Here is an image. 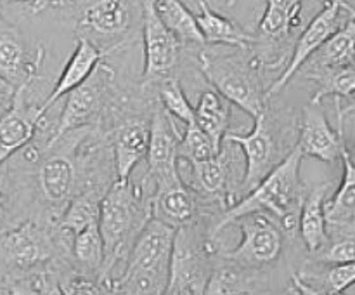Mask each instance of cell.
I'll use <instances>...</instances> for the list:
<instances>
[{
  "instance_id": "8fae6325",
  "label": "cell",
  "mask_w": 355,
  "mask_h": 295,
  "mask_svg": "<svg viewBox=\"0 0 355 295\" xmlns=\"http://www.w3.org/2000/svg\"><path fill=\"white\" fill-rule=\"evenodd\" d=\"M182 135L177 130L175 120L163 110L159 103L153 108L149 120V146L146 162L148 176L156 186L180 179L179 144Z\"/></svg>"
},
{
  "instance_id": "484cf974",
  "label": "cell",
  "mask_w": 355,
  "mask_h": 295,
  "mask_svg": "<svg viewBox=\"0 0 355 295\" xmlns=\"http://www.w3.org/2000/svg\"><path fill=\"white\" fill-rule=\"evenodd\" d=\"M231 103L217 90H203L198 104L194 106V121L198 127L211 139L217 149L224 144V137L229 130Z\"/></svg>"
},
{
  "instance_id": "52a82bcc",
  "label": "cell",
  "mask_w": 355,
  "mask_h": 295,
  "mask_svg": "<svg viewBox=\"0 0 355 295\" xmlns=\"http://www.w3.org/2000/svg\"><path fill=\"white\" fill-rule=\"evenodd\" d=\"M253 120L255 124L248 134L227 132L224 137V141L238 144L245 155V172L239 186L245 193H250L290 153L284 149L283 128L269 111V104Z\"/></svg>"
},
{
  "instance_id": "f1b7e54d",
  "label": "cell",
  "mask_w": 355,
  "mask_h": 295,
  "mask_svg": "<svg viewBox=\"0 0 355 295\" xmlns=\"http://www.w3.org/2000/svg\"><path fill=\"white\" fill-rule=\"evenodd\" d=\"M156 16L180 42L205 44V38L198 28L196 16L180 0H156L153 2Z\"/></svg>"
},
{
  "instance_id": "f35d334b",
  "label": "cell",
  "mask_w": 355,
  "mask_h": 295,
  "mask_svg": "<svg viewBox=\"0 0 355 295\" xmlns=\"http://www.w3.org/2000/svg\"><path fill=\"white\" fill-rule=\"evenodd\" d=\"M7 288H9V295H38L33 283V278L31 276L12 281L10 285H7Z\"/></svg>"
},
{
  "instance_id": "4dcf8cb0",
  "label": "cell",
  "mask_w": 355,
  "mask_h": 295,
  "mask_svg": "<svg viewBox=\"0 0 355 295\" xmlns=\"http://www.w3.org/2000/svg\"><path fill=\"white\" fill-rule=\"evenodd\" d=\"M59 285H61L64 295H120L114 292L106 280L92 274L80 273L71 266L64 264L58 271Z\"/></svg>"
},
{
  "instance_id": "44dd1931",
  "label": "cell",
  "mask_w": 355,
  "mask_h": 295,
  "mask_svg": "<svg viewBox=\"0 0 355 295\" xmlns=\"http://www.w3.org/2000/svg\"><path fill=\"white\" fill-rule=\"evenodd\" d=\"M343 10L350 14V19L340 26L318 51L312 54L311 69H335L355 62V9L349 2L343 3Z\"/></svg>"
},
{
  "instance_id": "3957f363",
  "label": "cell",
  "mask_w": 355,
  "mask_h": 295,
  "mask_svg": "<svg viewBox=\"0 0 355 295\" xmlns=\"http://www.w3.org/2000/svg\"><path fill=\"white\" fill-rule=\"evenodd\" d=\"M69 245L52 222L35 215L17 222L0 233V285L58 271L69 262Z\"/></svg>"
},
{
  "instance_id": "d590c367",
  "label": "cell",
  "mask_w": 355,
  "mask_h": 295,
  "mask_svg": "<svg viewBox=\"0 0 355 295\" xmlns=\"http://www.w3.org/2000/svg\"><path fill=\"white\" fill-rule=\"evenodd\" d=\"M17 207V184L10 172V162L0 165V233L17 224L14 221Z\"/></svg>"
},
{
  "instance_id": "f546056e",
  "label": "cell",
  "mask_w": 355,
  "mask_h": 295,
  "mask_svg": "<svg viewBox=\"0 0 355 295\" xmlns=\"http://www.w3.org/2000/svg\"><path fill=\"white\" fill-rule=\"evenodd\" d=\"M305 76L314 80L319 85L311 99V103L314 104H321V101L329 96L343 101L355 94V65L335 69H315V71H307Z\"/></svg>"
},
{
  "instance_id": "7a4b0ae2",
  "label": "cell",
  "mask_w": 355,
  "mask_h": 295,
  "mask_svg": "<svg viewBox=\"0 0 355 295\" xmlns=\"http://www.w3.org/2000/svg\"><path fill=\"white\" fill-rule=\"evenodd\" d=\"M304 155L297 146L274 167L243 200L236 201L222 214L220 221L210 231V238H217L225 226L238 221L250 212H266L279 222L283 233L293 236L298 233L302 203L305 200L304 180L300 177V165Z\"/></svg>"
},
{
  "instance_id": "d6986e66",
  "label": "cell",
  "mask_w": 355,
  "mask_h": 295,
  "mask_svg": "<svg viewBox=\"0 0 355 295\" xmlns=\"http://www.w3.org/2000/svg\"><path fill=\"white\" fill-rule=\"evenodd\" d=\"M104 56H106V52L101 51L92 40H89L87 37H78L75 51H73L68 62H66L58 83H55V87L52 89V92L49 94L47 99L40 104L42 113H47L49 108H51L52 104L58 103L61 97H64L66 94H69L73 89H76L80 83L85 82V80L92 75L94 69L103 62Z\"/></svg>"
},
{
  "instance_id": "b9f144b4",
  "label": "cell",
  "mask_w": 355,
  "mask_h": 295,
  "mask_svg": "<svg viewBox=\"0 0 355 295\" xmlns=\"http://www.w3.org/2000/svg\"><path fill=\"white\" fill-rule=\"evenodd\" d=\"M335 104H336V111H338L342 117H345V115H350V113H355V94L347 97L345 104H342V101L340 99H335Z\"/></svg>"
},
{
  "instance_id": "603a6c76",
  "label": "cell",
  "mask_w": 355,
  "mask_h": 295,
  "mask_svg": "<svg viewBox=\"0 0 355 295\" xmlns=\"http://www.w3.org/2000/svg\"><path fill=\"white\" fill-rule=\"evenodd\" d=\"M128 0H90L78 19L80 28L101 37H120L128 30Z\"/></svg>"
},
{
  "instance_id": "30bf717a",
  "label": "cell",
  "mask_w": 355,
  "mask_h": 295,
  "mask_svg": "<svg viewBox=\"0 0 355 295\" xmlns=\"http://www.w3.org/2000/svg\"><path fill=\"white\" fill-rule=\"evenodd\" d=\"M113 80L114 71L103 61L85 82L66 94L64 108L51 137H58L73 128L94 127L106 108L107 94L113 90Z\"/></svg>"
},
{
  "instance_id": "836d02e7",
  "label": "cell",
  "mask_w": 355,
  "mask_h": 295,
  "mask_svg": "<svg viewBox=\"0 0 355 295\" xmlns=\"http://www.w3.org/2000/svg\"><path fill=\"white\" fill-rule=\"evenodd\" d=\"M243 269L225 262L211 269L203 295H248L245 287Z\"/></svg>"
},
{
  "instance_id": "4fadbf2b",
  "label": "cell",
  "mask_w": 355,
  "mask_h": 295,
  "mask_svg": "<svg viewBox=\"0 0 355 295\" xmlns=\"http://www.w3.org/2000/svg\"><path fill=\"white\" fill-rule=\"evenodd\" d=\"M189 169V177H182L186 186L194 194L210 201H218L224 212L236 203V189L232 187V160L227 146L211 158L198 163L184 162Z\"/></svg>"
},
{
  "instance_id": "cb8c5ba5",
  "label": "cell",
  "mask_w": 355,
  "mask_h": 295,
  "mask_svg": "<svg viewBox=\"0 0 355 295\" xmlns=\"http://www.w3.org/2000/svg\"><path fill=\"white\" fill-rule=\"evenodd\" d=\"M110 184H94V186L83 189L82 193H78L69 201L66 210L62 212L61 219L55 224L58 231L62 236H66L69 242H71L76 233L99 222L101 201H103Z\"/></svg>"
},
{
  "instance_id": "ba28073f",
  "label": "cell",
  "mask_w": 355,
  "mask_h": 295,
  "mask_svg": "<svg viewBox=\"0 0 355 295\" xmlns=\"http://www.w3.org/2000/svg\"><path fill=\"white\" fill-rule=\"evenodd\" d=\"M241 242L231 252L222 253V260L239 269H259L276 262L283 252L284 233L279 222L266 212H250L238 219Z\"/></svg>"
},
{
  "instance_id": "9c48e42d",
  "label": "cell",
  "mask_w": 355,
  "mask_h": 295,
  "mask_svg": "<svg viewBox=\"0 0 355 295\" xmlns=\"http://www.w3.org/2000/svg\"><path fill=\"white\" fill-rule=\"evenodd\" d=\"M142 42H144V73L142 85L158 87L173 78L179 65L182 42L159 21L153 0H142Z\"/></svg>"
},
{
  "instance_id": "ee69618b",
  "label": "cell",
  "mask_w": 355,
  "mask_h": 295,
  "mask_svg": "<svg viewBox=\"0 0 355 295\" xmlns=\"http://www.w3.org/2000/svg\"><path fill=\"white\" fill-rule=\"evenodd\" d=\"M3 2H26L35 12H40V10H44L45 7L52 2V0H3Z\"/></svg>"
},
{
  "instance_id": "2e32d148",
  "label": "cell",
  "mask_w": 355,
  "mask_h": 295,
  "mask_svg": "<svg viewBox=\"0 0 355 295\" xmlns=\"http://www.w3.org/2000/svg\"><path fill=\"white\" fill-rule=\"evenodd\" d=\"M44 56L45 49L38 47L35 58H28L26 44L21 31L0 17V80L14 89L31 85L44 62Z\"/></svg>"
},
{
  "instance_id": "74e56055",
  "label": "cell",
  "mask_w": 355,
  "mask_h": 295,
  "mask_svg": "<svg viewBox=\"0 0 355 295\" xmlns=\"http://www.w3.org/2000/svg\"><path fill=\"white\" fill-rule=\"evenodd\" d=\"M31 278H33L38 295H64L55 271H42V273L33 274Z\"/></svg>"
},
{
  "instance_id": "ac0fdd59",
  "label": "cell",
  "mask_w": 355,
  "mask_h": 295,
  "mask_svg": "<svg viewBox=\"0 0 355 295\" xmlns=\"http://www.w3.org/2000/svg\"><path fill=\"white\" fill-rule=\"evenodd\" d=\"M151 217L179 229L196 221L198 201L196 194L186 186L180 177L179 180L156 186L149 194Z\"/></svg>"
},
{
  "instance_id": "f6af8a7d",
  "label": "cell",
  "mask_w": 355,
  "mask_h": 295,
  "mask_svg": "<svg viewBox=\"0 0 355 295\" xmlns=\"http://www.w3.org/2000/svg\"><path fill=\"white\" fill-rule=\"evenodd\" d=\"M331 295H345V292H338V294H331Z\"/></svg>"
},
{
  "instance_id": "7dc6e473",
  "label": "cell",
  "mask_w": 355,
  "mask_h": 295,
  "mask_svg": "<svg viewBox=\"0 0 355 295\" xmlns=\"http://www.w3.org/2000/svg\"><path fill=\"white\" fill-rule=\"evenodd\" d=\"M153 2H156V0H153Z\"/></svg>"
},
{
  "instance_id": "7bdbcfd3",
  "label": "cell",
  "mask_w": 355,
  "mask_h": 295,
  "mask_svg": "<svg viewBox=\"0 0 355 295\" xmlns=\"http://www.w3.org/2000/svg\"><path fill=\"white\" fill-rule=\"evenodd\" d=\"M205 292L194 290V288L187 287H175V285H168L163 295H203Z\"/></svg>"
},
{
  "instance_id": "7402d4cb",
  "label": "cell",
  "mask_w": 355,
  "mask_h": 295,
  "mask_svg": "<svg viewBox=\"0 0 355 295\" xmlns=\"http://www.w3.org/2000/svg\"><path fill=\"white\" fill-rule=\"evenodd\" d=\"M340 160L343 163V179L331 200L324 201L326 226L331 229L355 228V163L347 142H342Z\"/></svg>"
},
{
  "instance_id": "d6a6232c",
  "label": "cell",
  "mask_w": 355,
  "mask_h": 295,
  "mask_svg": "<svg viewBox=\"0 0 355 295\" xmlns=\"http://www.w3.org/2000/svg\"><path fill=\"white\" fill-rule=\"evenodd\" d=\"M220 149L215 148L211 139L198 127L196 121H193L191 125H186V132H184L182 139H180L179 160L187 163L205 162V160L217 155Z\"/></svg>"
},
{
  "instance_id": "bcb514c9",
  "label": "cell",
  "mask_w": 355,
  "mask_h": 295,
  "mask_svg": "<svg viewBox=\"0 0 355 295\" xmlns=\"http://www.w3.org/2000/svg\"><path fill=\"white\" fill-rule=\"evenodd\" d=\"M257 295H272V294H266V292H263V294H257Z\"/></svg>"
},
{
  "instance_id": "8992f818",
  "label": "cell",
  "mask_w": 355,
  "mask_h": 295,
  "mask_svg": "<svg viewBox=\"0 0 355 295\" xmlns=\"http://www.w3.org/2000/svg\"><path fill=\"white\" fill-rule=\"evenodd\" d=\"M246 51L250 49L203 51L198 56V66L220 96L255 118L269 101L262 85V59L246 56Z\"/></svg>"
},
{
  "instance_id": "7c38bea8",
  "label": "cell",
  "mask_w": 355,
  "mask_h": 295,
  "mask_svg": "<svg viewBox=\"0 0 355 295\" xmlns=\"http://www.w3.org/2000/svg\"><path fill=\"white\" fill-rule=\"evenodd\" d=\"M347 0H326V3L322 6V9L315 14L311 19V23L305 26V30L302 31V35L298 37L297 44H295L293 56H291L290 62L286 65L284 71L281 73L279 78L274 80L272 85L266 90L267 101L270 97H274L276 94L281 92L283 87H286L291 82L295 75L300 71V68H304L307 65L309 59L312 58L315 51L335 33L340 28L338 19L340 14L343 10V3Z\"/></svg>"
},
{
  "instance_id": "e0dca14e",
  "label": "cell",
  "mask_w": 355,
  "mask_h": 295,
  "mask_svg": "<svg viewBox=\"0 0 355 295\" xmlns=\"http://www.w3.org/2000/svg\"><path fill=\"white\" fill-rule=\"evenodd\" d=\"M111 134L114 179H128L139 162L148 155L149 121L141 115H132L123 118Z\"/></svg>"
},
{
  "instance_id": "ffe728a7",
  "label": "cell",
  "mask_w": 355,
  "mask_h": 295,
  "mask_svg": "<svg viewBox=\"0 0 355 295\" xmlns=\"http://www.w3.org/2000/svg\"><path fill=\"white\" fill-rule=\"evenodd\" d=\"M198 3H200V12L196 14V23L201 35H203L205 44L250 49L259 42V37L248 33L234 19L222 16L220 12L214 10L208 0H198Z\"/></svg>"
},
{
  "instance_id": "6da1fadb",
  "label": "cell",
  "mask_w": 355,
  "mask_h": 295,
  "mask_svg": "<svg viewBox=\"0 0 355 295\" xmlns=\"http://www.w3.org/2000/svg\"><path fill=\"white\" fill-rule=\"evenodd\" d=\"M96 130L97 125L73 128L49 139L47 144L37 153L35 193L37 203L40 205V219L58 224L62 212L76 194L94 184H107L89 179L85 163L82 162V148Z\"/></svg>"
},
{
  "instance_id": "277c9868",
  "label": "cell",
  "mask_w": 355,
  "mask_h": 295,
  "mask_svg": "<svg viewBox=\"0 0 355 295\" xmlns=\"http://www.w3.org/2000/svg\"><path fill=\"white\" fill-rule=\"evenodd\" d=\"M151 219L149 196L144 184L128 179H114L107 187L99 212V231L104 242V260L101 278L113 276V269L120 262H127L128 252L135 238Z\"/></svg>"
},
{
  "instance_id": "4316f807",
  "label": "cell",
  "mask_w": 355,
  "mask_h": 295,
  "mask_svg": "<svg viewBox=\"0 0 355 295\" xmlns=\"http://www.w3.org/2000/svg\"><path fill=\"white\" fill-rule=\"evenodd\" d=\"M104 260H106V253H104V242L99 231V224L89 226L73 236L71 245H69L68 266L80 273L101 278Z\"/></svg>"
},
{
  "instance_id": "ab89813d",
  "label": "cell",
  "mask_w": 355,
  "mask_h": 295,
  "mask_svg": "<svg viewBox=\"0 0 355 295\" xmlns=\"http://www.w3.org/2000/svg\"><path fill=\"white\" fill-rule=\"evenodd\" d=\"M291 281H293V288L297 290L298 295H329L328 292H324L322 288L312 287V285L307 283L300 274H293V276H291Z\"/></svg>"
},
{
  "instance_id": "83f0119b",
  "label": "cell",
  "mask_w": 355,
  "mask_h": 295,
  "mask_svg": "<svg viewBox=\"0 0 355 295\" xmlns=\"http://www.w3.org/2000/svg\"><path fill=\"white\" fill-rule=\"evenodd\" d=\"M304 0H267L259 21V37L274 42L288 37L300 24Z\"/></svg>"
},
{
  "instance_id": "5b68a950",
  "label": "cell",
  "mask_w": 355,
  "mask_h": 295,
  "mask_svg": "<svg viewBox=\"0 0 355 295\" xmlns=\"http://www.w3.org/2000/svg\"><path fill=\"white\" fill-rule=\"evenodd\" d=\"M177 229L151 217L135 238L123 271L106 283L120 295H163Z\"/></svg>"
},
{
  "instance_id": "d4e9b609",
  "label": "cell",
  "mask_w": 355,
  "mask_h": 295,
  "mask_svg": "<svg viewBox=\"0 0 355 295\" xmlns=\"http://www.w3.org/2000/svg\"><path fill=\"white\" fill-rule=\"evenodd\" d=\"M329 184H319L314 189L305 194L302 203L300 221H298V233L305 243V248L311 253L319 252L328 243V226L324 217V201L328 196Z\"/></svg>"
},
{
  "instance_id": "60d3db41",
  "label": "cell",
  "mask_w": 355,
  "mask_h": 295,
  "mask_svg": "<svg viewBox=\"0 0 355 295\" xmlns=\"http://www.w3.org/2000/svg\"><path fill=\"white\" fill-rule=\"evenodd\" d=\"M14 94H16V89L12 85H9V83L3 82V80H0V117L10 108Z\"/></svg>"
},
{
  "instance_id": "1f68e13d",
  "label": "cell",
  "mask_w": 355,
  "mask_h": 295,
  "mask_svg": "<svg viewBox=\"0 0 355 295\" xmlns=\"http://www.w3.org/2000/svg\"><path fill=\"white\" fill-rule=\"evenodd\" d=\"M158 96L159 104L163 110L173 118L182 124L191 125L194 121V106H191L189 99H187L186 92L180 87V82L177 76L166 80L162 85H158Z\"/></svg>"
},
{
  "instance_id": "9a60e30c",
  "label": "cell",
  "mask_w": 355,
  "mask_h": 295,
  "mask_svg": "<svg viewBox=\"0 0 355 295\" xmlns=\"http://www.w3.org/2000/svg\"><path fill=\"white\" fill-rule=\"evenodd\" d=\"M336 117H338V130H333L321 104L309 103L304 108L300 130L295 144L302 155L326 163L338 162L342 142L345 141V132H343V117L338 111Z\"/></svg>"
},
{
  "instance_id": "e575fe53",
  "label": "cell",
  "mask_w": 355,
  "mask_h": 295,
  "mask_svg": "<svg viewBox=\"0 0 355 295\" xmlns=\"http://www.w3.org/2000/svg\"><path fill=\"white\" fill-rule=\"evenodd\" d=\"M318 260L329 264V266H340L355 260V228L340 229L335 239H328L319 252L314 253Z\"/></svg>"
},
{
  "instance_id": "8d00e7d4",
  "label": "cell",
  "mask_w": 355,
  "mask_h": 295,
  "mask_svg": "<svg viewBox=\"0 0 355 295\" xmlns=\"http://www.w3.org/2000/svg\"><path fill=\"white\" fill-rule=\"evenodd\" d=\"M355 285V260L349 264L331 266L324 274V288L322 290L331 294L345 292L347 288Z\"/></svg>"
},
{
  "instance_id": "5bb4252c",
  "label": "cell",
  "mask_w": 355,
  "mask_h": 295,
  "mask_svg": "<svg viewBox=\"0 0 355 295\" xmlns=\"http://www.w3.org/2000/svg\"><path fill=\"white\" fill-rule=\"evenodd\" d=\"M28 89L30 85L16 89L12 104L0 117V165L9 162L10 156L16 155L17 151L26 148L45 120L40 106L28 104Z\"/></svg>"
}]
</instances>
